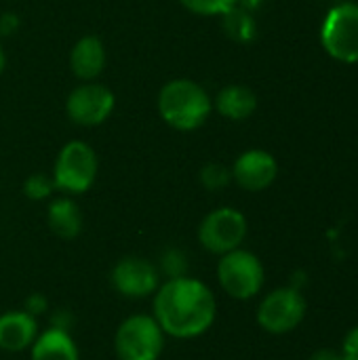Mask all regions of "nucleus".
Listing matches in <instances>:
<instances>
[{
	"label": "nucleus",
	"mask_w": 358,
	"mask_h": 360,
	"mask_svg": "<svg viewBox=\"0 0 358 360\" xmlns=\"http://www.w3.org/2000/svg\"><path fill=\"white\" fill-rule=\"evenodd\" d=\"M152 308V316L162 333L175 340H194L207 333L217 314L213 291L205 283L188 276L169 278L160 285Z\"/></svg>",
	"instance_id": "1"
},
{
	"label": "nucleus",
	"mask_w": 358,
	"mask_h": 360,
	"mask_svg": "<svg viewBox=\"0 0 358 360\" xmlns=\"http://www.w3.org/2000/svg\"><path fill=\"white\" fill-rule=\"evenodd\" d=\"M156 110L162 122L173 131L192 133L207 124L213 112V97L192 78H173L160 86Z\"/></svg>",
	"instance_id": "2"
},
{
	"label": "nucleus",
	"mask_w": 358,
	"mask_h": 360,
	"mask_svg": "<svg viewBox=\"0 0 358 360\" xmlns=\"http://www.w3.org/2000/svg\"><path fill=\"white\" fill-rule=\"evenodd\" d=\"M99 171V158L91 143L82 139H72L61 146L53 162V184L55 190L78 196L93 188Z\"/></svg>",
	"instance_id": "3"
},
{
	"label": "nucleus",
	"mask_w": 358,
	"mask_h": 360,
	"mask_svg": "<svg viewBox=\"0 0 358 360\" xmlns=\"http://www.w3.org/2000/svg\"><path fill=\"white\" fill-rule=\"evenodd\" d=\"M321 44L340 63H358V4L331 6L321 25Z\"/></svg>",
	"instance_id": "4"
},
{
	"label": "nucleus",
	"mask_w": 358,
	"mask_h": 360,
	"mask_svg": "<svg viewBox=\"0 0 358 360\" xmlns=\"http://www.w3.org/2000/svg\"><path fill=\"white\" fill-rule=\"evenodd\" d=\"M165 348V333L154 316L135 314L120 323L114 335L118 360H158Z\"/></svg>",
	"instance_id": "5"
},
{
	"label": "nucleus",
	"mask_w": 358,
	"mask_h": 360,
	"mask_svg": "<svg viewBox=\"0 0 358 360\" xmlns=\"http://www.w3.org/2000/svg\"><path fill=\"white\" fill-rule=\"evenodd\" d=\"M217 281L230 297L251 300L264 287V266L257 255L238 247L222 255L217 264Z\"/></svg>",
	"instance_id": "6"
},
{
	"label": "nucleus",
	"mask_w": 358,
	"mask_h": 360,
	"mask_svg": "<svg viewBox=\"0 0 358 360\" xmlns=\"http://www.w3.org/2000/svg\"><path fill=\"white\" fill-rule=\"evenodd\" d=\"M116 110V95L110 86L91 80L76 84L65 97V114L78 127H99Z\"/></svg>",
	"instance_id": "7"
},
{
	"label": "nucleus",
	"mask_w": 358,
	"mask_h": 360,
	"mask_svg": "<svg viewBox=\"0 0 358 360\" xmlns=\"http://www.w3.org/2000/svg\"><path fill=\"white\" fill-rule=\"evenodd\" d=\"M247 217L234 207H219L207 213L198 226V243L213 255H226L243 245Z\"/></svg>",
	"instance_id": "8"
},
{
	"label": "nucleus",
	"mask_w": 358,
	"mask_h": 360,
	"mask_svg": "<svg viewBox=\"0 0 358 360\" xmlns=\"http://www.w3.org/2000/svg\"><path fill=\"white\" fill-rule=\"evenodd\" d=\"M306 316V300L293 287H283L264 297L257 308V325L272 333H291Z\"/></svg>",
	"instance_id": "9"
},
{
	"label": "nucleus",
	"mask_w": 358,
	"mask_h": 360,
	"mask_svg": "<svg viewBox=\"0 0 358 360\" xmlns=\"http://www.w3.org/2000/svg\"><path fill=\"white\" fill-rule=\"evenodd\" d=\"M110 283L122 297L141 300L158 289V270L143 257H124L112 268Z\"/></svg>",
	"instance_id": "10"
},
{
	"label": "nucleus",
	"mask_w": 358,
	"mask_h": 360,
	"mask_svg": "<svg viewBox=\"0 0 358 360\" xmlns=\"http://www.w3.org/2000/svg\"><path fill=\"white\" fill-rule=\"evenodd\" d=\"M230 173H232V181L238 184V188L247 192H264L274 184L279 175V162L270 152L262 148H251L245 150L234 160Z\"/></svg>",
	"instance_id": "11"
},
{
	"label": "nucleus",
	"mask_w": 358,
	"mask_h": 360,
	"mask_svg": "<svg viewBox=\"0 0 358 360\" xmlns=\"http://www.w3.org/2000/svg\"><path fill=\"white\" fill-rule=\"evenodd\" d=\"M106 61H108L106 44L95 34L80 36L70 51V70L82 82L97 80L106 70Z\"/></svg>",
	"instance_id": "12"
},
{
	"label": "nucleus",
	"mask_w": 358,
	"mask_h": 360,
	"mask_svg": "<svg viewBox=\"0 0 358 360\" xmlns=\"http://www.w3.org/2000/svg\"><path fill=\"white\" fill-rule=\"evenodd\" d=\"M38 338V321L25 310H11L0 314V350L23 352L30 350Z\"/></svg>",
	"instance_id": "13"
},
{
	"label": "nucleus",
	"mask_w": 358,
	"mask_h": 360,
	"mask_svg": "<svg viewBox=\"0 0 358 360\" xmlns=\"http://www.w3.org/2000/svg\"><path fill=\"white\" fill-rule=\"evenodd\" d=\"M213 110L230 122H243L255 114L257 95L245 84H226L213 97Z\"/></svg>",
	"instance_id": "14"
},
{
	"label": "nucleus",
	"mask_w": 358,
	"mask_h": 360,
	"mask_svg": "<svg viewBox=\"0 0 358 360\" xmlns=\"http://www.w3.org/2000/svg\"><path fill=\"white\" fill-rule=\"evenodd\" d=\"M46 224L55 236L63 240H74L82 232L84 217L76 200H72L70 196H59L53 198L46 207Z\"/></svg>",
	"instance_id": "15"
},
{
	"label": "nucleus",
	"mask_w": 358,
	"mask_h": 360,
	"mask_svg": "<svg viewBox=\"0 0 358 360\" xmlns=\"http://www.w3.org/2000/svg\"><path fill=\"white\" fill-rule=\"evenodd\" d=\"M32 360H80L76 342L65 329L51 327L38 333L36 342L30 348Z\"/></svg>",
	"instance_id": "16"
},
{
	"label": "nucleus",
	"mask_w": 358,
	"mask_h": 360,
	"mask_svg": "<svg viewBox=\"0 0 358 360\" xmlns=\"http://www.w3.org/2000/svg\"><path fill=\"white\" fill-rule=\"evenodd\" d=\"M222 25H224V32L228 34V38H232L234 42H241V44H247V42L255 40V36H257V21H255L253 13L238 4L234 8H230L226 15H222Z\"/></svg>",
	"instance_id": "17"
},
{
	"label": "nucleus",
	"mask_w": 358,
	"mask_h": 360,
	"mask_svg": "<svg viewBox=\"0 0 358 360\" xmlns=\"http://www.w3.org/2000/svg\"><path fill=\"white\" fill-rule=\"evenodd\" d=\"M179 4L200 17H222L238 4V0H179Z\"/></svg>",
	"instance_id": "18"
},
{
	"label": "nucleus",
	"mask_w": 358,
	"mask_h": 360,
	"mask_svg": "<svg viewBox=\"0 0 358 360\" xmlns=\"http://www.w3.org/2000/svg\"><path fill=\"white\" fill-rule=\"evenodd\" d=\"M55 192V184L51 175L44 173H32L25 181H23V194L27 200L40 202V200H49Z\"/></svg>",
	"instance_id": "19"
},
{
	"label": "nucleus",
	"mask_w": 358,
	"mask_h": 360,
	"mask_svg": "<svg viewBox=\"0 0 358 360\" xmlns=\"http://www.w3.org/2000/svg\"><path fill=\"white\" fill-rule=\"evenodd\" d=\"M232 181V173L230 167L222 165V162H209L200 169V184L207 190H224L226 186H230Z\"/></svg>",
	"instance_id": "20"
},
{
	"label": "nucleus",
	"mask_w": 358,
	"mask_h": 360,
	"mask_svg": "<svg viewBox=\"0 0 358 360\" xmlns=\"http://www.w3.org/2000/svg\"><path fill=\"white\" fill-rule=\"evenodd\" d=\"M162 266H165V272H167L171 278L184 276L186 262H184V255H181L179 251H167L165 257H162Z\"/></svg>",
	"instance_id": "21"
},
{
	"label": "nucleus",
	"mask_w": 358,
	"mask_h": 360,
	"mask_svg": "<svg viewBox=\"0 0 358 360\" xmlns=\"http://www.w3.org/2000/svg\"><path fill=\"white\" fill-rule=\"evenodd\" d=\"M23 310L36 319V316H40V314H44V312L49 310V302H46V297H44L42 293H32V295L25 300V308H23Z\"/></svg>",
	"instance_id": "22"
},
{
	"label": "nucleus",
	"mask_w": 358,
	"mask_h": 360,
	"mask_svg": "<svg viewBox=\"0 0 358 360\" xmlns=\"http://www.w3.org/2000/svg\"><path fill=\"white\" fill-rule=\"evenodd\" d=\"M350 360H358V327H354L346 340H344V350H342Z\"/></svg>",
	"instance_id": "23"
},
{
	"label": "nucleus",
	"mask_w": 358,
	"mask_h": 360,
	"mask_svg": "<svg viewBox=\"0 0 358 360\" xmlns=\"http://www.w3.org/2000/svg\"><path fill=\"white\" fill-rule=\"evenodd\" d=\"M17 27H19V19H17V15H13V13H4V15H0V36H11Z\"/></svg>",
	"instance_id": "24"
},
{
	"label": "nucleus",
	"mask_w": 358,
	"mask_h": 360,
	"mask_svg": "<svg viewBox=\"0 0 358 360\" xmlns=\"http://www.w3.org/2000/svg\"><path fill=\"white\" fill-rule=\"evenodd\" d=\"M310 360H350L344 352H335V350H319L314 352Z\"/></svg>",
	"instance_id": "25"
},
{
	"label": "nucleus",
	"mask_w": 358,
	"mask_h": 360,
	"mask_svg": "<svg viewBox=\"0 0 358 360\" xmlns=\"http://www.w3.org/2000/svg\"><path fill=\"white\" fill-rule=\"evenodd\" d=\"M4 68H6V51H4V44L0 40V74L4 72Z\"/></svg>",
	"instance_id": "26"
}]
</instances>
